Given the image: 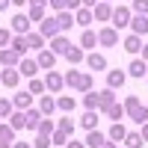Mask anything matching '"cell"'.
<instances>
[{"mask_svg":"<svg viewBox=\"0 0 148 148\" xmlns=\"http://www.w3.org/2000/svg\"><path fill=\"white\" fill-rule=\"evenodd\" d=\"M24 39H27V51H42L45 47V36L42 33H27Z\"/></svg>","mask_w":148,"mask_h":148,"instance_id":"cb8c5ba5","label":"cell"},{"mask_svg":"<svg viewBox=\"0 0 148 148\" xmlns=\"http://www.w3.org/2000/svg\"><path fill=\"white\" fill-rule=\"evenodd\" d=\"M9 6H12V0H0V12H6Z\"/></svg>","mask_w":148,"mask_h":148,"instance_id":"db71d44e","label":"cell"},{"mask_svg":"<svg viewBox=\"0 0 148 148\" xmlns=\"http://www.w3.org/2000/svg\"><path fill=\"white\" fill-rule=\"evenodd\" d=\"M127 27L133 30V36H148V15H130Z\"/></svg>","mask_w":148,"mask_h":148,"instance_id":"4fadbf2b","label":"cell"},{"mask_svg":"<svg viewBox=\"0 0 148 148\" xmlns=\"http://www.w3.org/2000/svg\"><path fill=\"white\" fill-rule=\"evenodd\" d=\"M80 3H83V6H86V9H92V6H95V3H98V0H80Z\"/></svg>","mask_w":148,"mask_h":148,"instance_id":"9f6ffc18","label":"cell"},{"mask_svg":"<svg viewBox=\"0 0 148 148\" xmlns=\"http://www.w3.org/2000/svg\"><path fill=\"white\" fill-rule=\"evenodd\" d=\"M27 18L36 21V24H42L45 21V6H27Z\"/></svg>","mask_w":148,"mask_h":148,"instance_id":"e575fe53","label":"cell"},{"mask_svg":"<svg viewBox=\"0 0 148 148\" xmlns=\"http://www.w3.org/2000/svg\"><path fill=\"white\" fill-rule=\"evenodd\" d=\"M36 62H39L42 71H51V68L56 65V53H53V51H47V47H42L39 56H36Z\"/></svg>","mask_w":148,"mask_h":148,"instance_id":"8fae6325","label":"cell"},{"mask_svg":"<svg viewBox=\"0 0 148 148\" xmlns=\"http://www.w3.org/2000/svg\"><path fill=\"white\" fill-rule=\"evenodd\" d=\"M95 45H98V33H95V30H83V36H80V47H83V51H92Z\"/></svg>","mask_w":148,"mask_h":148,"instance_id":"83f0119b","label":"cell"},{"mask_svg":"<svg viewBox=\"0 0 148 148\" xmlns=\"http://www.w3.org/2000/svg\"><path fill=\"white\" fill-rule=\"evenodd\" d=\"M56 127H59V130H65L68 136H71V133H74V121H71V116L65 113V119H59V121H56Z\"/></svg>","mask_w":148,"mask_h":148,"instance_id":"b9f144b4","label":"cell"},{"mask_svg":"<svg viewBox=\"0 0 148 148\" xmlns=\"http://www.w3.org/2000/svg\"><path fill=\"white\" fill-rule=\"evenodd\" d=\"M104 139H107V136H104L101 130H89V133H86V148H98Z\"/></svg>","mask_w":148,"mask_h":148,"instance_id":"d6a6232c","label":"cell"},{"mask_svg":"<svg viewBox=\"0 0 148 148\" xmlns=\"http://www.w3.org/2000/svg\"><path fill=\"white\" fill-rule=\"evenodd\" d=\"M18 71L24 74V77H36L42 68H39V62H36V59H21V62H18Z\"/></svg>","mask_w":148,"mask_h":148,"instance_id":"d6986e66","label":"cell"},{"mask_svg":"<svg viewBox=\"0 0 148 148\" xmlns=\"http://www.w3.org/2000/svg\"><path fill=\"white\" fill-rule=\"evenodd\" d=\"M12 148H33V142H12Z\"/></svg>","mask_w":148,"mask_h":148,"instance_id":"816d5d0a","label":"cell"},{"mask_svg":"<svg viewBox=\"0 0 148 148\" xmlns=\"http://www.w3.org/2000/svg\"><path fill=\"white\" fill-rule=\"evenodd\" d=\"M51 145H53V142H51V136H42V133L33 139V148H51Z\"/></svg>","mask_w":148,"mask_h":148,"instance_id":"f6af8a7d","label":"cell"},{"mask_svg":"<svg viewBox=\"0 0 148 148\" xmlns=\"http://www.w3.org/2000/svg\"><path fill=\"white\" fill-rule=\"evenodd\" d=\"M98 45L101 47H116L119 45V30L116 27H104L101 33H98Z\"/></svg>","mask_w":148,"mask_h":148,"instance_id":"ba28073f","label":"cell"},{"mask_svg":"<svg viewBox=\"0 0 148 148\" xmlns=\"http://www.w3.org/2000/svg\"><path fill=\"white\" fill-rule=\"evenodd\" d=\"M142 127V133H139V136H142V142H148V121H145V125H139Z\"/></svg>","mask_w":148,"mask_h":148,"instance_id":"681fc988","label":"cell"},{"mask_svg":"<svg viewBox=\"0 0 148 148\" xmlns=\"http://www.w3.org/2000/svg\"><path fill=\"white\" fill-rule=\"evenodd\" d=\"M98 148H119V145H116L113 139H104V142H101V145H98Z\"/></svg>","mask_w":148,"mask_h":148,"instance_id":"f907efd6","label":"cell"},{"mask_svg":"<svg viewBox=\"0 0 148 148\" xmlns=\"http://www.w3.org/2000/svg\"><path fill=\"white\" fill-rule=\"evenodd\" d=\"M110 15H113V3H107V0H98V3L92 6V18H95V21L107 24V21H110Z\"/></svg>","mask_w":148,"mask_h":148,"instance_id":"52a82bcc","label":"cell"},{"mask_svg":"<svg viewBox=\"0 0 148 148\" xmlns=\"http://www.w3.org/2000/svg\"><path fill=\"white\" fill-rule=\"evenodd\" d=\"M92 21H95V18H92V9H86V6L74 9V24H80V27L89 30V24H92Z\"/></svg>","mask_w":148,"mask_h":148,"instance_id":"ac0fdd59","label":"cell"},{"mask_svg":"<svg viewBox=\"0 0 148 148\" xmlns=\"http://www.w3.org/2000/svg\"><path fill=\"white\" fill-rule=\"evenodd\" d=\"M51 142H53V145H65V142H68V133H65V130H59V127H56V130L51 133Z\"/></svg>","mask_w":148,"mask_h":148,"instance_id":"ee69618b","label":"cell"},{"mask_svg":"<svg viewBox=\"0 0 148 148\" xmlns=\"http://www.w3.org/2000/svg\"><path fill=\"white\" fill-rule=\"evenodd\" d=\"M125 136H127V127L121 125V121H113V127H110L107 139H113V142H125Z\"/></svg>","mask_w":148,"mask_h":148,"instance_id":"44dd1931","label":"cell"},{"mask_svg":"<svg viewBox=\"0 0 148 148\" xmlns=\"http://www.w3.org/2000/svg\"><path fill=\"white\" fill-rule=\"evenodd\" d=\"M18 83H21V71H18V68H3V71H0V86L15 89Z\"/></svg>","mask_w":148,"mask_h":148,"instance_id":"9c48e42d","label":"cell"},{"mask_svg":"<svg viewBox=\"0 0 148 148\" xmlns=\"http://www.w3.org/2000/svg\"><path fill=\"white\" fill-rule=\"evenodd\" d=\"M9 24H12V30H15L18 36H27V33H30V27H33V21L27 18V12H18V15H12V21H9Z\"/></svg>","mask_w":148,"mask_h":148,"instance_id":"8992f818","label":"cell"},{"mask_svg":"<svg viewBox=\"0 0 148 148\" xmlns=\"http://www.w3.org/2000/svg\"><path fill=\"white\" fill-rule=\"evenodd\" d=\"M125 145L127 148H142V136L136 130H127V136H125Z\"/></svg>","mask_w":148,"mask_h":148,"instance_id":"d590c367","label":"cell"},{"mask_svg":"<svg viewBox=\"0 0 148 148\" xmlns=\"http://www.w3.org/2000/svg\"><path fill=\"white\" fill-rule=\"evenodd\" d=\"M74 107H77V101H74L71 95H59L56 98V110L59 113H74Z\"/></svg>","mask_w":148,"mask_h":148,"instance_id":"d4e9b609","label":"cell"},{"mask_svg":"<svg viewBox=\"0 0 148 148\" xmlns=\"http://www.w3.org/2000/svg\"><path fill=\"white\" fill-rule=\"evenodd\" d=\"M0 139H3V142H15V127L0 121Z\"/></svg>","mask_w":148,"mask_h":148,"instance_id":"74e56055","label":"cell"},{"mask_svg":"<svg viewBox=\"0 0 148 148\" xmlns=\"http://www.w3.org/2000/svg\"><path fill=\"white\" fill-rule=\"evenodd\" d=\"M145 80H148V74H145Z\"/></svg>","mask_w":148,"mask_h":148,"instance_id":"94428289","label":"cell"},{"mask_svg":"<svg viewBox=\"0 0 148 148\" xmlns=\"http://www.w3.org/2000/svg\"><path fill=\"white\" fill-rule=\"evenodd\" d=\"M62 80H65L68 89H77V92H92L95 89V80H92L89 71H74V68H68V74H65Z\"/></svg>","mask_w":148,"mask_h":148,"instance_id":"7a4b0ae2","label":"cell"},{"mask_svg":"<svg viewBox=\"0 0 148 148\" xmlns=\"http://www.w3.org/2000/svg\"><path fill=\"white\" fill-rule=\"evenodd\" d=\"M139 53H142V59L148 62V45H142V51H139Z\"/></svg>","mask_w":148,"mask_h":148,"instance_id":"6f0895ef","label":"cell"},{"mask_svg":"<svg viewBox=\"0 0 148 148\" xmlns=\"http://www.w3.org/2000/svg\"><path fill=\"white\" fill-rule=\"evenodd\" d=\"M130 15H133V12H130V6H113V15H110V21H113V24H110V27L125 30L127 24H130Z\"/></svg>","mask_w":148,"mask_h":148,"instance_id":"3957f363","label":"cell"},{"mask_svg":"<svg viewBox=\"0 0 148 148\" xmlns=\"http://www.w3.org/2000/svg\"><path fill=\"white\" fill-rule=\"evenodd\" d=\"M107 3H110V0H107Z\"/></svg>","mask_w":148,"mask_h":148,"instance_id":"6125c7cd","label":"cell"},{"mask_svg":"<svg viewBox=\"0 0 148 148\" xmlns=\"http://www.w3.org/2000/svg\"><path fill=\"white\" fill-rule=\"evenodd\" d=\"M12 107L15 110H30L33 107V92H15L12 95Z\"/></svg>","mask_w":148,"mask_h":148,"instance_id":"2e32d148","label":"cell"},{"mask_svg":"<svg viewBox=\"0 0 148 148\" xmlns=\"http://www.w3.org/2000/svg\"><path fill=\"white\" fill-rule=\"evenodd\" d=\"M121 47H125L127 53H139V51H142V36H133V33H130L127 39H125V45H121Z\"/></svg>","mask_w":148,"mask_h":148,"instance_id":"484cf974","label":"cell"},{"mask_svg":"<svg viewBox=\"0 0 148 148\" xmlns=\"http://www.w3.org/2000/svg\"><path fill=\"white\" fill-rule=\"evenodd\" d=\"M0 148H12V142H3V139H0Z\"/></svg>","mask_w":148,"mask_h":148,"instance_id":"680465c9","label":"cell"},{"mask_svg":"<svg viewBox=\"0 0 148 148\" xmlns=\"http://www.w3.org/2000/svg\"><path fill=\"white\" fill-rule=\"evenodd\" d=\"M86 65H89V71H107V56L104 53H86V59H83Z\"/></svg>","mask_w":148,"mask_h":148,"instance_id":"7c38bea8","label":"cell"},{"mask_svg":"<svg viewBox=\"0 0 148 148\" xmlns=\"http://www.w3.org/2000/svg\"><path fill=\"white\" fill-rule=\"evenodd\" d=\"M27 92H33V95H42V92H47L45 89V80H39V77H30V89Z\"/></svg>","mask_w":148,"mask_h":148,"instance_id":"ab89813d","label":"cell"},{"mask_svg":"<svg viewBox=\"0 0 148 148\" xmlns=\"http://www.w3.org/2000/svg\"><path fill=\"white\" fill-rule=\"evenodd\" d=\"M9 125L18 130H27V119H24V110H12V116H9Z\"/></svg>","mask_w":148,"mask_h":148,"instance_id":"603a6c76","label":"cell"},{"mask_svg":"<svg viewBox=\"0 0 148 148\" xmlns=\"http://www.w3.org/2000/svg\"><path fill=\"white\" fill-rule=\"evenodd\" d=\"M62 148H86V142H74V139H71V142H65Z\"/></svg>","mask_w":148,"mask_h":148,"instance_id":"c3c4849f","label":"cell"},{"mask_svg":"<svg viewBox=\"0 0 148 148\" xmlns=\"http://www.w3.org/2000/svg\"><path fill=\"white\" fill-rule=\"evenodd\" d=\"M39 33L45 36V39H53V36H59L62 30H59V21H56V15L51 18V15H45V21L39 24Z\"/></svg>","mask_w":148,"mask_h":148,"instance_id":"277c9868","label":"cell"},{"mask_svg":"<svg viewBox=\"0 0 148 148\" xmlns=\"http://www.w3.org/2000/svg\"><path fill=\"white\" fill-rule=\"evenodd\" d=\"M104 113H107V119H113V121H121V119H127V116H125V107H121V104H116V101L110 104V107L104 110Z\"/></svg>","mask_w":148,"mask_h":148,"instance_id":"1f68e13d","label":"cell"},{"mask_svg":"<svg viewBox=\"0 0 148 148\" xmlns=\"http://www.w3.org/2000/svg\"><path fill=\"white\" fill-rule=\"evenodd\" d=\"M95 125H98V110H86V113H83V119H80V127L95 130Z\"/></svg>","mask_w":148,"mask_h":148,"instance_id":"f546056e","label":"cell"},{"mask_svg":"<svg viewBox=\"0 0 148 148\" xmlns=\"http://www.w3.org/2000/svg\"><path fill=\"white\" fill-rule=\"evenodd\" d=\"M65 59H68V65H80L83 62V59H86V53H83V47H68V51H65Z\"/></svg>","mask_w":148,"mask_h":148,"instance_id":"f1b7e54d","label":"cell"},{"mask_svg":"<svg viewBox=\"0 0 148 148\" xmlns=\"http://www.w3.org/2000/svg\"><path fill=\"white\" fill-rule=\"evenodd\" d=\"M27 6H47V0H30Z\"/></svg>","mask_w":148,"mask_h":148,"instance_id":"f5cc1de1","label":"cell"},{"mask_svg":"<svg viewBox=\"0 0 148 148\" xmlns=\"http://www.w3.org/2000/svg\"><path fill=\"white\" fill-rule=\"evenodd\" d=\"M121 107H125V116L130 121H136V125H145V121H148V107L139 101V95H127Z\"/></svg>","mask_w":148,"mask_h":148,"instance_id":"6da1fadb","label":"cell"},{"mask_svg":"<svg viewBox=\"0 0 148 148\" xmlns=\"http://www.w3.org/2000/svg\"><path fill=\"white\" fill-rule=\"evenodd\" d=\"M56 21H59V30H71L74 27V12H68V9H62V12H56Z\"/></svg>","mask_w":148,"mask_h":148,"instance_id":"4316f807","label":"cell"},{"mask_svg":"<svg viewBox=\"0 0 148 148\" xmlns=\"http://www.w3.org/2000/svg\"><path fill=\"white\" fill-rule=\"evenodd\" d=\"M47 3H51L56 12H62V9H68V0H47Z\"/></svg>","mask_w":148,"mask_h":148,"instance_id":"7dc6e473","label":"cell"},{"mask_svg":"<svg viewBox=\"0 0 148 148\" xmlns=\"http://www.w3.org/2000/svg\"><path fill=\"white\" fill-rule=\"evenodd\" d=\"M68 47H71V42L65 39V33H59V36H53V39H51V51H53L56 56H65Z\"/></svg>","mask_w":148,"mask_h":148,"instance_id":"5bb4252c","label":"cell"},{"mask_svg":"<svg viewBox=\"0 0 148 148\" xmlns=\"http://www.w3.org/2000/svg\"><path fill=\"white\" fill-rule=\"evenodd\" d=\"M39 110H42V116H51L53 110H56V98H53V95H42V101H39Z\"/></svg>","mask_w":148,"mask_h":148,"instance_id":"4dcf8cb0","label":"cell"},{"mask_svg":"<svg viewBox=\"0 0 148 148\" xmlns=\"http://www.w3.org/2000/svg\"><path fill=\"white\" fill-rule=\"evenodd\" d=\"M12 110H15V107H12L9 98H0V119H9V116H12Z\"/></svg>","mask_w":148,"mask_h":148,"instance_id":"7bdbcfd3","label":"cell"},{"mask_svg":"<svg viewBox=\"0 0 148 148\" xmlns=\"http://www.w3.org/2000/svg\"><path fill=\"white\" fill-rule=\"evenodd\" d=\"M53 130H56V125H53V121L47 119V116H45V119L39 121V127H36V133H42V136H51Z\"/></svg>","mask_w":148,"mask_h":148,"instance_id":"836d02e7","label":"cell"},{"mask_svg":"<svg viewBox=\"0 0 148 148\" xmlns=\"http://www.w3.org/2000/svg\"><path fill=\"white\" fill-rule=\"evenodd\" d=\"M9 47H12V51H18V53L24 56V51H27V39H24V36H12Z\"/></svg>","mask_w":148,"mask_h":148,"instance_id":"8d00e7d4","label":"cell"},{"mask_svg":"<svg viewBox=\"0 0 148 148\" xmlns=\"http://www.w3.org/2000/svg\"><path fill=\"white\" fill-rule=\"evenodd\" d=\"M9 42H12V33L0 27V51H3V47H9Z\"/></svg>","mask_w":148,"mask_h":148,"instance_id":"bcb514c9","label":"cell"},{"mask_svg":"<svg viewBox=\"0 0 148 148\" xmlns=\"http://www.w3.org/2000/svg\"><path fill=\"white\" fill-rule=\"evenodd\" d=\"M127 83V71H110L107 74V86H110V89H121V86H125Z\"/></svg>","mask_w":148,"mask_h":148,"instance_id":"e0dca14e","label":"cell"},{"mask_svg":"<svg viewBox=\"0 0 148 148\" xmlns=\"http://www.w3.org/2000/svg\"><path fill=\"white\" fill-rule=\"evenodd\" d=\"M24 119H27V130H36L45 116H42V110H33V107H30V110H24Z\"/></svg>","mask_w":148,"mask_h":148,"instance_id":"7402d4cb","label":"cell"},{"mask_svg":"<svg viewBox=\"0 0 148 148\" xmlns=\"http://www.w3.org/2000/svg\"><path fill=\"white\" fill-rule=\"evenodd\" d=\"M18 62H21L18 51H12V47H3V51H0V65L3 68H18Z\"/></svg>","mask_w":148,"mask_h":148,"instance_id":"30bf717a","label":"cell"},{"mask_svg":"<svg viewBox=\"0 0 148 148\" xmlns=\"http://www.w3.org/2000/svg\"><path fill=\"white\" fill-rule=\"evenodd\" d=\"M145 74H148V62H145V59H130V65H127V77H145Z\"/></svg>","mask_w":148,"mask_h":148,"instance_id":"9a60e30c","label":"cell"},{"mask_svg":"<svg viewBox=\"0 0 148 148\" xmlns=\"http://www.w3.org/2000/svg\"><path fill=\"white\" fill-rule=\"evenodd\" d=\"M113 101H116V89H110V86H107V89L98 92V110H101V113H104V110L113 104Z\"/></svg>","mask_w":148,"mask_h":148,"instance_id":"ffe728a7","label":"cell"},{"mask_svg":"<svg viewBox=\"0 0 148 148\" xmlns=\"http://www.w3.org/2000/svg\"><path fill=\"white\" fill-rule=\"evenodd\" d=\"M130 12L133 15H148V0H130Z\"/></svg>","mask_w":148,"mask_h":148,"instance_id":"f35d334b","label":"cell"},{"mask_svg":"<svg viewBox=\"0 0 148 148\" xmlns=\"http://www.w3.org/2000/svg\"><path fill=\"white\" fill-rule=\"evenodd\" d=\"M27 3H30V0H12V6H21V9L27 6Z\"/></svg>","mask_w":148,"mask_h":148,"instance_id":"11a10c76","label":"cell"},{"mask_svg":"<svg viewBox=\"0 0 148 148\" xmlns=\"http://www.w3.org/2000/svg\"><path fill=\"white\" fill-rule=\"evenodd\" d=\"M51 148H62V145H51Z\"/></svg>","mask_w":148,"mask_h":148,"instance_id":"91938a15","label":"cell"},{"mask_svg":"<svg viewBox=\"0 0 148 148\" xmlns=\"http://www.w3.org/2000/svg\"><path fill=\"white\" fill-rule=\"evenodd\" d=\"M62 86H65L62 74H56V71L51 68V71H47V77H45V89L51 92V95H59V92H62Z\"/></svg>","mask_w":148,"mask_h":148,"instance_id":"5b68a950","label":"cell"},{"mask_svg":"<svg viewBox=\"0 0 148 148\" xmlns=\"http://www.w3.org/2000/svg\"><path fill=\"white\" fill-rule=\"evenodd\" d=\"M83 107H86V110H98V92H95V89H92V92H86Z\"/></svg>","mask_w":148,"mask_h":148,"instance_id":"60d3db41","label":"cell"}]
</instances>
